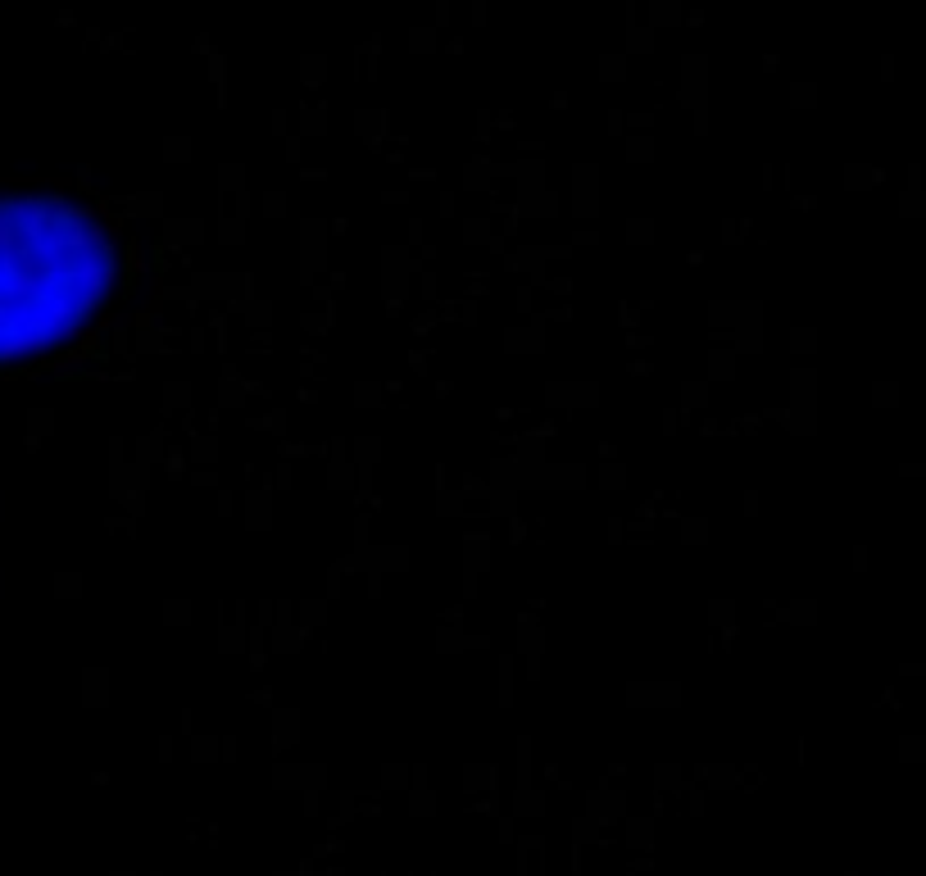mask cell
Instances as JSON below:
<instances>
[{"mask_svg": "<svg viewBox=\"0 0 926 876\" xmlns=\"http://www.w3.org/2000/svg\"><path fill=\"white\" fill-rule=\"evenodd\" d=\"M119 291V241L64 191H0V368L69 350Z\"/></svg>", "mask_w": 926, "mask_h": 876, "instance_id": "1", "label": "cell"}]
</instances>
